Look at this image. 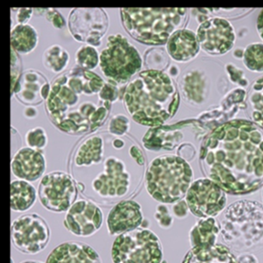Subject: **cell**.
<instances>
[{
    "label": "cell",
    "instance_id": "cell-1",
    "mask_svg": "<svg viewBox=\"0 0 263 263\" xmlns=\"http://www.w3.org/2000/svg\"><path fill=\"white\" fill-rule=\"evenodd\" d=\"M202 171L226 193L245 195L263 185V130L244 119L215 128L202 142Z\"/></svg>",
    "mask_w": 263,
    "mask_h": 263
},
{
    "label": "cell",
    "instance_id": "cell-2",
    "mask_svg": "<svg viewBox=\"0 0 263 263\" xmlns=\"http://www.w3.org/2000/svg\"><path fill=\"white\" fill-rule=\"evenodd\" d=\"M123 103L133 120L144 126H163L177 114L180 97L168 73L141 71L132 79L123 92Z\"/></svg>",
    "mask_w": 263,
    "mask_h": 263
},
{
    "label": "cell",
    "instance_id": "cell-3",
    "mask_svg": "<svg viewBox=\"0 0 263 263\" xmlns=\"http://www.w3.org/2000/svg\"><path fill=\"white\" fill-rule=\"evenodd\" d=\"M122 24L134 40L145 45L167 43L187 20L186 8H121Z\"/></svg>",
    "mask_w": 263,
    "mask_h": 263
},
{
    "label": "cell",
    "instance_id": "cell-4",
    "mask_svg": "<svg viewBox=\"0 0 263 263\" xmlns=\"http://www.w3.org/2000/svg\"><path fill=\"white\" fill-rule=\"evenodd\" d=\"M219 225L228 248L243 254L263 250V205L259 202H234L227 209Z\"/></svg>",
    "mask_w": 263,
    "mask_h": 263
},
{
    "label": "cell",
    "instance_id": "cell-5",
    "mask_svg": "<svg viewBox=\"0 0 263 263\" xmlns=\"http://www.w3.org/2000/svg\"><path fill=\"white\" fill-rule=\"evenodd\" d=\"M193 170L178 156L156 157L145 174L147 192L156 201L172 204L182 200L192 185Z\"/></svg>",
    "mask_w": 263,
    "mask_h": 263
},
{
    "label": "cell",
    "instance_id": "cell-6",
    "mask_svg": "<svg viewBox=\"0 0 263 263\" xmlns=\"http://www.w3.org/2000/svg\"><path fill=\"white\" fill-rule=\"evenodd\" d=\"M139 51L122 34L111 35L100 54V67L103 75L118 84L131 80L142 68Z\"/></svg>",
    "mask_w": 263,
    "mask_h": 263
},
{
    "label": "cell",
    "instance_id": "cell-7",
    "mask_svg": "<svg viewBox=\"0 0 263 263\" xmlns=\"http://www.w3.org/2000/svg\"><path fill=\"white\" fill-rule=\"evenodd\" d=\"M111 259L114 263H162L160 239L148 229L128 231L115 238Z\"/></svg>",
    "mask_w": 263,
    "mask_h": 263
},
{
    "label": "cell",
    "instance_id": "cell-8",
    "mask_svg": "<svg viewBox=\"0 0 263 263\" xmlns=\"http://www.w3.org/2000/svg\"><path fill=\"white\" fill-rule=\"evenodd\" d=\"M131 171L119 157L110 156L104 160L103 170L90 182V189L97 199L115 200L128 196L131 192Z\"/></svg>",
    "mask_w": 263,
    "mask_h": 263
},
{
    "label": "cell",
    "instance_id": "cell-9",
    "mask_svg": "<svg viewBox=\"0 0 263 263\" xmlns=\"http://www.w3.org/2000/svg\"><path fill=\"white\" fill-rule=\"evenodd\" d=\"M77 184L69 174L62 171L49 173L41 178L39 198L49 211L62 213L68 211L76 201Z\"/></svg>",
    "mask_w": 263,
    "mask_h": 263
},
{
    "label": "cell",
    "instance_id": "cell-10",
    "mask_svg": "<svg viewBox=\"0 0 263 263\" xmlns=\"http://www.w3.org/2000/svg\"><path fill=\"white\" fill-rule=\"evenodd\" d=\"M49 237L50 231L47 222L37 214H26L12 222L13 245L22 253H40L48 245Z\"/></svg>",
    "mask_w": 263,
    "mask_h": 263
},
{
    "label": "cell",
    "instance_id": "cell-11",
    "mask_svg": "<svg viewBox=\"0 0 263 263\" xmlns=\"http://www.w3.org/2000/svg\"><path fill=\"white\" fill-rule=\"evenodd\" d=\"M190 212L197 218L217 217L227 205L226 192L209 178L194 181L185 196Z\"/></svg>",
    "mask_w": 263,
    "mask_h": 263
},
{
    "label": "cell",
    "instance_id": "cell-12",
    "mask_svg": "<svg viewBox=\"0 0 263 263\" xmlns=\"http://www.w3.org/2000/svg\"><path fill=\"white\" fill-rule=\"evenodd\" d=\"M68 26L76 41L95 48L101 46L108 30L109 20L103 8H74L70 11Z\"/></svg>",
    "mask_w": 263,
    "mask_h": 263
},
{
    "label": "cell",
    "instance_id": "cell-13",
    "mask_svg": "<svg viewBox=\"0 0 263 263\" xmlns=\"http://www.w3.org/2000/svg\"><path fill=\"white\" fill-rule=\"evenodd\" d=\"M199 46L210 55H223L233 48L236 41L233 26L224 17L214 16L198 26Z\"/></svg>",
    "mask_w": 263,
    "mask_h": 263
},
{
    "label": "cell",
    "instance_id": "cell-14",
    "mask_svg": "<svg viewBox=\"0 0 263 263\" xmlns=\"http://www.w3.org/2000/svg\"><path fill=\"white\" fill-rule=\"evenodd\" d=\"M103 214L90 199H78L64 218V226L71 234L87 238L98 232L103 225Z\"/></svg>",
    "mask_w": 263,
    "mask_h": 263
},
{
    "label": "cell",
    "instance_id": "cell-15",
    "mask_svg": "<svg viewBox=\"0 0 263 263\" xmlns=\"http://www.w3.org/2000/svg\"><path fill=\"white\" fill-rule=\"evenodd\" d=\"M107 229L111 236H120L139 229L144 223L142 208L134 200H123L116 204L107 216Z\"/></svg>",
    "mask_w": 263,
    "mask_h": 263
},
{
    "label": "cell",
    "instance_id": "cell-16",
    "mask_svg": "<svg viewBox=\"0 0 263 263\" xmlns=\"http://www.w3.org/2000/svg\"><path fill=\"white\" fill-rule=\"evenodd\" d=\"M50 87L49 81L43 74L37 70H28L21 75L14 95L21 103L33 106L48 99Z\"/></svg>",
    "mask_w": 263,
    "mask_h": 263
},
{
    "label": "cell",
    "instance_id": "cell-17",
    "mask_svg": "<svg viewBox=\"0 0 263 263\" xmlns=\"http://www.w3.org/2000/svg\"><path fill=\"white\" fill-rule=\"evenodd\" d=\"M45 156L41 151L29 147L20 149L13 156L11 170L20 180L34 182L45 173Z\"/></svg>",
    "mask_w": 263,
    "mask_h": 263
},
{
    "label": "cell",
    "instance_id": "cell-18",
    "mask_svg": "<svg viewBox=\"0 0 263 263\" xmlns=\"http://www.w3.org/2000/svg\"><path fill=\"white\" fill-rule=\"evenodd\" d=\"M245 97L246 90H243L242 88H237L230 91L226 98L222 101L220 106L199 115V123H203L205 127L212 128L213 131L215 128L220 125L219 123H228V120L234 117L239 110L246 109Z\"/></svg>",
    "mask_w": 263,
    "mask_h": 263
},
{
    "label": "cell",
    "instance_id": "cell-19",
    "mask_svg": "<svg viewBox=\"0 0 263 263\" xmlns=\"http://www.w3.org/2000/svg\"><path fill=\"white\" fill-rule=\"evenodd\" d=\"M191 121L181 122L169 126L152 128L145 134L143 144L149 151L174 150L184 138L182 130L186 127Z\"/></svg>",
    "mask_w": 263,
    "mask_h": 263
},
{
    "label": "cell",
    "instance_id": "cell-20",
    "mask_svg": "<svg viewBox=\"0 0 263 263\" xmlns=\"http://www.w3.org/2000/svg\"><path fill=\"white\" fill-rule=\"evenodd\" d=\"M46 263H102L98 253L84 243L69 241L56 247Z\"/></svg>",
    "mask_w": 263,
    "mask_h": 263
},
{
    "label": "cell",
    "instance_id": "cell-21",
    "mask_svg": "<svg viewBox=\"0 0 263 263\" xmlns=\"http://www.w3.org/2000/svg\"><path fill=\"white\" fill-rule=\"evenodd\" d=\"M169 57L177 62H189L199 54L200 46L197 33L182 29L174 33L166 43Z\"/></svg>",
    "mask_w": 263,
    "mask_h": 263
},
{
    "label": "cell",
    "instance_id": "cell-22",
    "mask_svg": "<svg viewBox=\"0 0 263 263\" xmlns=\"http://www.w3.org/2000/svg\"><path fill=\"white\" fill-rule=\"evenodd\" d=\"M64 75L67 84L70 89L78 95L85 96L99 93L105 83L98 74L80 67H75Z\"/></svg>",
    "mask_w": 263,
    "mask_h": 263
},
{
    "label": "cell",
    "instance_id": "cell-23",
    "mask_svg": "<svg viewBox=\"0 0 263 263\" xmlns=\"http://www.w3.org/2000/svg\"><path fill=\"white\" fill-rule=\"evenodd\" d=\"M182 263H238L230 249L223 244L195 247L186 253Z\"/></svg>",
    "mask_w": 263,
    "mask_h": 263
},
{
    "label": "cell",
    "instance_id": "cell-24",
    "mask_svg": "<svg viewBox=\"0 0 263 263\" xmlns=\"http://www.w3.org/2000/svg\"><path fill=\"white\" fill-rule=\"evenodd\" d=\"M104 154L103 139L101 136H92L84 140L74 154L73 164L77 168L90 167L102 163Z\"/></svg>",
    "mask_w": 263,
    "mask_h": 263
},
{
    "label": "cell",
    "instance_id": "cell-25",
    "mask_svg": "<svg viewBox=\"0 0 263 263\" xmlns=\"http://www.w3.org/2000/svg\"><path fill=\"white\" fill-rule=\"evenodd\" d=\"M220 225L214 218H201L189 232L191 248L209 247L217 244Z\"/></svg>",
    "mask_w": 263,
    "mask_h": 263
},
{
    "label": "cell",
    "instance_id": "cell-26",
    "mask_svg": "<svg viewBox=\"0 0 263 263\" xmlns=\"http://www.w3.org/2000/svg\"><path fill=\"white\" fill-rule=\"evenodd\" d=\"M36 189L29 182L14 180L10 184V208L15 212H25L36 202Z\"/></svg>",
    "mask_w": 263,
    "mask_h": 263
},
{
    "label": "cell",
    "instance_id": "cell-27",
    "mask_svg": "<svg viewBox=\"0 0 263 263\" xmlns=\"http://www.w3.org/2000/svg\"><path fill=\"white\" fill-rule=\"evenodd\" d=\"M11 49L17 53L28 54L37 47V30L29 24H17L11 29Z\"/></svg>",
    "mask_w": 263,
    "mask_h": 263
},
{
    "label": "cell",
    "instance_id": "cell-28",
    "mask_svg": "<svg viewBox=\"0 0 263 263\" xmlns=\"http://www.w3.org/2000/svg\"><path fill=\"white\" fill-rule=\"evenodd\" d=\"M42 62L49 71L61 73L70 62V54L62 46L54 44L45 49L42 55Z\"/></svg>",
    "mask_w": 263,
    "mask_h": 263
},
{
    "label": "cell",
    "instance_id": "cell-29",
    "mask_svg": "<svg viewBox=\"0 0 263 263\" xmlns=\"http://www.w3.org/2000/svg\"><path fill=\"white\" fill-rule=\"evenodd\" d=\"M182 90L185 98L194 103H202L204 98V81L197 72H189L182 79Z\"/></svg>",
    "mask_w": 263,
    "mask_h": 263
},
{
    "label": "cell",
    "instance_id": "cell-30",
    "mask_svg": "<svg viewBox=\"0 0 263 263\" xmlns=\"http://www.w3.org/2000/svg\"><path fill=\"white\" fill-rule=\"evenodd\" d=\"M251 115L256 124L263 128V77L253 83L249 93Z\"/></svg>",
    "mask_w": 263,
    "mask_h": 263
},
{
    "label": "cell",
    "instance_id": "cell-31",
    "mask_svg": "<svg viewBox=\"0 0 263 263\" xmlns=\"http://www.w3.org/2000/svg\"><path fill=\"white\" fill-rule=\"evenodd\" d=\"M243 62L247 69L254 72L263 71V44L253 43L244 49Z\"/></svg>",
    "mask_w": 263,
    "mask_h": 263
},
{
    "label": "cell",
    "instance_id": "cell-32",
    "mask_svg": "<svg viewBox=\"0 0 263 263\" xmlns=\"http://www.w3.org/2000/svg\"><path fill=\"white\" fill-rule=\"evenodd\" d=\"M75 62L80 68L88 70H93L100 64V55L95 47L83 45L76 51Z\"/></svg>",
    "mask_w": 263,
    "mask_h": 263
},
{
    "label": "cell",
    "instance_id": "cell-33",
    "mask_svg": "<svg viewBox=\"0 0 263 263\" xmlns=\"http://www.w3.org/2000/svg\"><path fill=\"white\" fill-rule=\"evenodd\" d=\"M169 55L160 48L148 49L144 53V64L150 70L163 71L169 64Z\"/></svg>",
    "mask_w": 263,
    "mask_h": 263
},
{
    "label": "cell",
    "instance_id": "cell-34",
    "mask_svg": "<svg viewBox=\"0 0 263 263\" xmlns=\"http://www.w3.org/2000/svg\"><path fill=\"white\" fill-rule=\"evenodd\" d=\"M25 141L28 147L41 151L48 144V136L45 129L42 127H35L26 133Z\"/></svg>",
    "mask_w": 263,
    "mask_h": 263
},
{
    "label": "cell",
    "instance_id": "cell-35",
    "mask_svg": "<svg viewBox=\"0 0 263 263\" xmlns=\"http://www.w3.org/2000/svg\"><path fill=\"white\" fill-rule=\"evenodd\" d=\"M98 95L99 100L111 103H115L120 97H123V95L121 93V89H119V84L112 81L105 82Z\"/></svg>",
    "mask_w": 263,
    "mask_h": 263
},
{
    "label": "cell",
    "instance_id": "cell-36",
    "mask_svg": "<svg viewBox=\"0 0 263 263\" xmlns=\"http://www.w3.org/2000/svg\"><path fill=\"white\" fill-rule=\"evenodd\" d=\"M108 130L114 136H124L130 130V120L125 115H115L110 121Z\"/></svg>",
    "mask_w": 263,
    "mask_h": 263
},
{
    "label": "cell",
    "instance_id": "cell-37",
    "mask_svg": "<svg viewBox=\"0 0 263 263\" xmlns=\"http://www.w3.org/2000/svg\"><path fill=\"white\" fill-rule=\"evenodd\" d=\"M21 69H22V63H21V58L18 56L17 52L11 49V96L14 95V90L16 84L21 80V75H22Z\"/></svg>",
    "mask_w": 263,
    "mask_h": 263
},
{
    "label": "cell",
    "instance_id": "cell-38",
    "mask_svg": "<svg viewBox=\"0 0 263 263\" xmlns=\"http://www.w3.org/2000/svg\"><path fill=\"white\" fill-rule=\"evenodd\" d=\"M155 218L158 225L164 230H168L173 225L174 218L166 205H159L156 208Z\"/></svg>",
    "mask_w": 263,
    "mask_h": 263
},
{
    "label": "cell",
    "instance_id": "cell-39",
    "mask_svg": "<svg viewBox=\"0 0 263 263\" xmlns=\"http://www.w3.org/2000/svg\"><path fill=\"white\" fill-rule=\"evenodd\" d=\"M226 70L232 83L238 84L239 86L242 87V89L249 86V81L244 76L242 70H239L233 64H227Z\"/></svg>",
    "mask_w": 263,
    "mask_h": 263
},
{
    "label": "cell",
    "instance_id": "cell-40",
    "mask_svg": "<svg viewBox=\"0 0 263 263\" xmlns=\"http://www.w3.org/2000/svg\"><path fill=\"white\" fill-rule=\"evenodd\" d=\"M46 18L52 24L54 28L62 29L66 26V21L61 12H59L55 8H46Z\"/></svg>",
    "mask_w": 263,
    "mask_h": 263
},
{
    "label": "cell",
    "instance_id": "cell-41",
    "mask_svg": "<svg viewBox=\"0 0 263 263\" xmlns=\"http://www.w3.org/2000/svg\"><path fill=\"white\" fill-rule=\"evenodd\" d=\"M195 155H196V149L194 148L192 144H182L177 150V156L181 157V158H183L186 162L192 160L195 157Z\"/></svg>",
    "mask_w": 263,
    "mask_h": 263
},
{
    "label": "cell",
    "instance_id": "cell-42",
    "mask_svg": "<svg viewBox=\"0 0 263 263\" xmlns=\"http://www.w3.org/2000/svg\"><path fill=\"white\" fill-rule=\"evenodd\" d=\"M189 208L185 200H180L173 205L172 211L177 218H185L189 215Z\"/></svg>",
    "mask_w": 263,
    "mask_h": 263
},
{
    "label": "cell",
    "instance_id": "cell-43",
    "mask_svg": "<svg viewBox=\"0 0 263 263\" xmlns=\"http://www.w3.org/2000/svg\"><path fill=\"white\" fill-rule=\"evenodd\" d=\"M16 12V22L18 24H27L28 21L31 18L34 8H17Z\"/></svg>",
    "mask_w": 263,
    "mask_h": 263
},
{
    "label": "cell",
    "instance_id": "cell-44",
    "mask_svg": "<svg viewBox=\"0 0 263 263\" xmlns=\"http://www.w3.org/2000/svg\"><path fill=\"white\" fill-rule=\"evenodd\" d=\"M237 260L238 263H258V259L255 258L254 255L250 254V253L240 255Z\"/></svg>",
    "mask_w": 263,
    "mask_h": 263
},
{
    "label": "cell",
    "instance_id": "cell-45",
    "mask_svg": "<svg viewBox=\"0 0 263 263\" xmlns=\"http://www.w3.org/2000/svg\"><path fill=\"white\" fill-rule=\"evenodd\" d=\"M24 115L25 117H27V118H29V119H33V118H35V117L37 116V109H35L33 106L27 107V108L25 109Z\"/></svg>",
    "mask_w": 263,
    "mask_h": 263
},
{
    "label": "cell",
    "instance_id": "cell-46",
    "mask_svg": "<svg viewBox=\"0 0 263 263\" xmlns=\"http://www.w3.org/2000/svg\"><path fill=\"white\" fill-rule=\"evenodd\" d=\"M257 29H258L259 37H261V40L263 41V9L259 13V17H258Z\"/></svg>",
    "mask_w": 263,
    "mask_h": 263
},
{
    "label": "cell",
    "instance_id": "cell-47",
    "mask_svg": "<svg viewBox=\"0 0 263 263\" xmlns=\"http://www.w3.org/2000/svg\"><path fill=\"white\" fill-rule=\"evenodd\" d=\"M111 145H112V147L117 149V150H122L123 146H124V141L119 139V138H116V139L112 140Z\"/></svg>",
    "mask_w": 263,
    "mask_h": 263
},
{
    "label": "cell",
    "instance_id": "cell-48",
    "mask_svg": "<svg viewBox=\"0 0 263 263\" xmlns=\"http://www.w3.org/2000/svg\"><path fill=\"white\" fill-rule=\"evenodd\" d=\"M179 74V69L177 68V66L172 65L168 69V75L172 78V77H177V75Z\"/></svg>",
    "mask_w": 263,
    "mask_h": 263
},
{
    "label": "cell",
    "instance_id": "cell-49",
    "mask_svg": "<svg viewBox=\"0 0 263 263\" xmlns=\"http://www.w3.org/2000/svg\"><path fill=\"white\" fill-rule=\"evenodd\" d=\"M21 263H43L41 261H36V260H28V261H24V262Z\"/></svg>",
    "mask_w": 263,
    "mask_h": 263
}]
</instances>
